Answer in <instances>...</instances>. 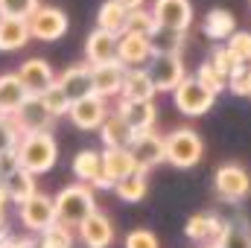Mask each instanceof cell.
<instances>
[{
	"instance_id": "28",
	"label": "cell",
	"mask_w": 251,
	"mask_h": 248,
	"mask_svg": "<svg viewBox=\"0 0 251 248\" xmlns=\"http://www.w3.org/2000/svg\"><path fill=\"white\" fill-rule=\"evenodd\" d=\"M73 175L82 184H94L97 175H102V152L97 149H82L73 158Z\"/></svg>"
},
{
	"instance_id": "23",
	"label": "cell",
	"mask_w": 251,
	"mask_h": 248,
	"mask_svg": "<svg viewBox=\"0 0 251 248\" xmlns=\"http://www.w3.org/2000/svg\"><path fill=\"white\" fill-rule=\"evenodd\" d=\"M155 85L146 73V67H126L120 99H155Z\"/></svg>"
},
{
	"instance_id": "21",
	"label": "cell",
	"mask_w": 251,
	"mask_h": 248,
	"mask_svg": "<svg viewBox=\"0 0 251 248\" xmlns=\"http://www.w3.org/2000/svg\"><path fill=\"white\" fill-rule=\"evenodd\" d=\"M56 82H59V88L67 94V99H70V102H76V99H82V97L94 94L91 64H73V67H67Z\"/></svg>"
},
{
	"instance_id": "42",
	"label": "cell",
	"mask_w": 251,
	"mask_h": 248,
	"mask_svg": "<svg viewBox=\"0 0 251 248\" xmlns=\"http://www.w3.org/2000/svg\"><path fill=\"white\" fill-rule=\"evenodd\" d=\"M126 248H161L158 237L146 228H134L131 234H126Z\"/></svg>"
},
{
	"instance_id": "5",
	"label": "cell",
	"mask_w": 251,
	"mask_h": 248,
	"mask_svg": "<svg viewBox=\"0 0 251 248\" xmlns=\"http://www.w3.org/2000/svg\"><path fill=\"white\" fill-rule=\"evenodd\" d=\"M173 99H176V108H178L181 114H187V117H201V114H207V111L213 108L216 94L207 91L196 76H184V79L178 82V88L173 91Z\"/></svg>"
},
{
	"instance_id": "10",
	"label": "cell",
	"mask_w": 251,
	"mask_h": 248,
	"mask_svg": "<svg viewBox=\"0 0 251 248\" xmlns=\"http://www.w3.org/2000/svg\"><path fill=\"white\" fill-rule=\"evenodd\" d=\"M213 187L225 201H243L251 193V175L240 164H222L213 175Z\"/></svg>"
},
{
	"instance_id": "41",
	"label": "cell",
	"mask_w": 251,
	"mask_h": 248,
	"mask_svg": "<svg viewBox=\"0 0 251 248\" xmlns=\"http://www.w3.org/2000/svg\"><path fill=\"white\" fill-rule=\"evenodd\" d=\"M210 64H213V67H216L225 79H228V76L240 67V62L231 56V50H228V47H216V50H213V56H210Z\"/></svg>"
},
{
	"instance_id": "20",
	"label": "cell",
	"mask_w": 251,
	"mask_h": 248,
	"mask_svg": "<svg viewBox=\"0 0 251 248\" xmlns=\"http://www.w3.org/2000/svg\"><path fill=\"white\" fill-rule=\"evenodd\" d=\"M134 170H137V164H134V158H131V152L126 146H108V149H102V175L111 184L123 181L126 175H131Z\"/></svg>"
},
{
	"instance_id": "4",
	"label": "cell",
	"mask_w": 251,
	"mask_h": 248,
	"mask_svg": "<svg viewBox=\"0 0 251 248\" xmlns=\"http://www.w3.org/2000/svg\"><path fill=\"white\" fill-rule=\"evenodd\" d=\"M146 73L158 94H173L178 88V82L187 76L181 53H152L146 62Z\"/></svg>"
},
{
	"instance_id": "19",
	"label": "cell",
	"mask_w": 251,
	"mask_h": 248,
	"mask_svg": "<svg viewBox=\"0 0 251 248\" xmlns=\"http://www.w3.org/2000/svg\"><path fill=\"white\" fill-rule=\"evenodd\" d=\"M222 231H225V222L216 219L213 213H196V216H190L187 225H184L187 240L199 243V246H207V243L216 246V240L222 237Z\"/></svg>"
},
{
	"instance_id": "36",
	"label": "cell",
	"mask_w": 251,
	"mask_h": 248,
	"mask_svg": "<svg viewBox=\"0 0 251 248\" xmlns=\"http://www.w3.org/2000/svg\"><path fill=\"white\" fill-rule=\"evenodd\" d=\"M225 47L231 50V56H234L240 64H251V32H246V29L231 32Z\"/></svg>"
},
{
	"instance_id": "34",
	"label": "cell",
	"mask_w": 251,
	"mask_h": 248,
	"mask_svg": "<svg viewBox=\"0 0 251 248\" xmlns=\"http://www.w3.org/2000/svg\"><path fill=\"white\" fill-rule=\"evenodd\" d=\"M41 102L47 105V111L59 120V117H67V111H70V99H67V94H64L62 88H59V82H53L44 94H41Z\"/></svg>"
},
{
	"instance_id": "32",
	"label": "cell",
	"mask_w": 251,
	"mask_h": 248,
	"mask_svg": "<svg viewBox=\"0 0 251 248\" xmlns=\"http://www.w3.org/2000/svg\"><path fill=\"white\" fill-rule=\"evenodd\" d=\"M35 248H73V228H67L62 222H53L50 228H44L38 234Z\"/></svg>"
},
{
	"instance_id": "9",
	"label": "cell",
	"mask_w": 251,
	"mask_h": 248,
	"mask_svg": "<svg viewBox=\"0 0 251 248\" xmlns=\"http://www.w3.org/2000/svg\"><path fill=\"white\" fill-rule=\"evenodd\" d=\"M108 111H111V108H108V99H105V97L88 94V97L70 102L67 117H70V123L76 125V128H82V131H97L100 123L108 117Z\"/></svg>"
},
{
	"instance_id": "44",
	"label": "cell",
	"mask_w": 251,
	"mask_h": 248,
	"mask_svg": "<svg viewBox=\"0 0 251 248\" xmlns=\"http://www.w3.org/2000/svg\"><path fill=\"white\" fill-rule=\"evenodd\" d=\"M6 204H9V196H6V187L0 184V213H6Z\"/></svg>"
},
{
	"instance_id": "30",
	"label": "cell",
	"mask_w": 251,
	"mask_h": 248,
	"mask_svg": "<svg viewBox=\"0 0 251 248\" xmlns=\"http://www.w3.org/2000/svg\"><path fill=\"white\" fill-rule=\"evenodd\" d=\"M126 15H128L126 6H120L117 0H105V3L100 6V12H97V26L105 29V32L120 35L126 29Z\"/></svg>"
},
{
	"instance_id": "38",
	"label": "cell",
	"mask_w": 251,
	"mask_h": 248,
	"mask_svg": "<svg viewBox=\"0 0 251 248\" xmlns=\"http://www.w3.org/2000/svg\"><path fill=\"white\" fill-rule=\"evenodd\" d=\"M18 140H21V128L15 125L12 117L0 114V155H3V152H12V149L18 146Z\"/></svg>"
},
{
	"instance_id": "37",
	"label": "cell",
	"mask_w": 251,
	"mask_h": 248,
	"mask_svg": "<svg viewBox=\"0 0 251 248\" xmlns=\"http://www.w3.org/2000/svg\"><path fill=\"white\" fill-rule=\"evenodd\" d=\"M196 79H199L207 91H213L216 97H219V91H225V85H228V79H225V76H222V73H219L210 62H204L199 70H196Z\"/></svg>"
},
{
	"instance_id": "27",
	"label": "cell",
	"mask_w": 251,
	"mask_h": 248,
	"mask_svg": "<svg viewBox=\"0 0 251 248\" xmlns=\"http://www.w3.org/2000/svg\"><path fill=\"white\" fill-rule=\"evenodd\" d=\"M131 128L126 125V120L117 114V111H108V117L100 123V137H102V146H128L131 140Z\"/></svg>"
},
{
	"instance_id": "39",
	"label": "cell",
	"mask_w": 251,
	"mask_h": 248,
	"mask_svg": "<svg viewBox=\"0 0 251 248\" xmlns=\"http://www.w3.org/2000/svg\"><path fill=\"white\" fill-rule=\"evenodd\" d=\"M38 0H0V18H29Z\"/></svg>"
},
{
	"instance_id": "17",
	"label": "cell",
	"mask_w": 251,
	"mask_h": 248,
	"mask_svg": "<svg viewBox=\"0 0 251 248\" xmlns=\"http://www.w3.org/2000/svg\"><path fill=\"white\" fill-rule=\"evenodd\" d=\"M18 79L24 82V88L32 97H41L56 82V73H53V67L44 62V59H26V62L18 67Z\"/></svg>"
},
{
	"instance_id": "26",
	"label": "cell",
	"mask_w": 251,
	"mask_h": 248,
	"mask_svg": "<svg viewBox=\"0 0 251 248\" xmlns=\"http://www.w3.org/2000/svg\"><path fill=\"white\" fill-rule=\"evenodd\" d=\"M204 35L210 41H228L231 32H237V18L228 12V9H210L204 15V24H201Z\"/></svg>"
},
{
	"instance_id": "25",
	"label": "cell",
	"mask_w": 251,
	"mask_h": 248,
	"mask_svg": "<svg viewBox=\"0 0 251 248\" xmlns=\"http://www.w3.org/2000/svg\"><path fill=\"white\" fill-rule=\"evenodd\" d=\"M0 184L6 187V196H9V201H15V204L26 201L32 193H38V190H35V175H32L29 170H24V167H15L12 173H6V175L0 178Z\"/></svg>"
},
{
	"instance_id": "29",
	"label": "cell",
	"mask_w": 251,
	"mask_h": 248,
	"mask_svg": "<svg viewBox=\"0 0 251 248\" xmlns=\"http://www.w3.org/2000/svg\"><path fill=\"white\" fill-rule=\"evenodd\" d=\"M146 38H149V50L152 53H181V47H184V32L161 26V24H155V29Z\"/></svg>"
},
{
	"instance_id": "31",
	"label": "cell",
	"mask_w": 251,
	"mask_h": 248,
	"mask_svg": "<svg viewBox=\"0 0 251 248\" xmlns=\"http://www.w3.org/2000/svg\"><path fill=\"white\" fill-rule=\"evenodd\" d=\"M146 190H149V181H146V173L143 170H134L131 175H126L123 181H117L114 184V193H117V198H123V201H143L146 198Z\"/></svg>"
},
{
	"instance_id": "13",
	"label": "cell",
	"mask_w": 251,
	"mask_h": 248,
	"mask_svg": "<svg viewBox=\"0 0 251 248\" xmlns=\"http://www.w3.org/2000/svg\"><path fill=\"white\" fill-rule=\"evenodd\" d=\"M12 120H15V125L21 128V134L24 131H50V125H53V114L47 111V105L41 102V97H26V102L12 114Z\"/></svg>"
},
{
	"instance_id": "2",
	"label": "cell",
	"mask_w": 251,
	"mask_h": 248,
	"mask_svg": "<svg viewBox=\"0 0 251 248\" xmlns=\"http://www.w3.org/2000/svg\"><path fill=\"white\" fill-rule=\"evenodd\" d=\"M53 204H56V222H62V225H67V228L76 231V228L97 210L94 187L76 181V184L59 190V196L53 198Z\"/></svg>"
},
{
	"instance_id": "24",
	"label": "cell",
	"mask_w": 251,
	"mask_h": 248,
	"mask_svg": "<svg viewBox=\"0 0 251 248\" xmlns=\"http://www.w3.org/2000/svg\"><path fill=\"white\" fill-rule=\"evenodd\" d=\"M29 91L24 88V82L18 79V73H3L0 76V114L12 117L24 102H26Z\"/></svg>"
},
{
	"instance_id": "12",
	"label": "cell",
	"mask_w": 251,
	"mask_h": 248,
	"mask_svg": "<svg viewBox=\"0 0 251 248\" xmlns=\"http://www.w3.org/2000/svg\"><path fill=\"white\" fill-rule=\"evenodd\" d=\"M76 234H79V243L85 248H108L114 243V225H111V219L102 210H94L76 228Z\"/></svg>"
},
{
	"instance_id": "3",
	"label": "cell",
	"mask_w": 251,
	"mask_h": 248,
	"mask_svg": "<svg viewBox=\"0 0 251 248\" xmlns=\"http://www.w3.org/2000/svg\"><path fill=\"white\" fill-rule=\"evenodd\" d=\"M164 149H167V164H173V167H178V170L196 167V164L201 161V155H204L201 137H199L193 128H187V125L173 128V131L164 137Z\"/></svg>"
},
{
	"instance_id": "43",
	"label": "cell",
	"mask_w": 251,
	"mask_h": 248,
	"mask_svg": "<svg viewBox=\"0 0 251 248\" xmlns=\"http://www.w3.org/2000/svg\"><path fill=\"white\" fill-rule=\"evenodd\" d=\"M117 3H120V6H126V9H140L146 0H117Z\"/></svg>"
},
{
	"instance_id": "11",
	"label": "cell",
	"mask_w": 251,
	"mask_h": 248,
	"mask_svg": "<svg viewBox=\"0 0 251 248\" xmlns=\"http://www.w3.org/2000/svg\"><path fill=\"white\" fill-rule=\"evenodd\" d=\"M152 18L161 26L187 32L190 24H193V6H190V0H155L152 3Z\"/></svg>"
},
{
	"instance_id": "33",
	"label": "cell",
	"mask_w": 251,
	"mask_h": 248,
	"mask_svg": "<svg viewBox=\"0 0 251 248\" xmlns=\"http://www.w3.org/2000/svg\"><path fill=\"white\" fill-rule=\"evenodd\" d=\"M216 248H251V231H249V225H243V222L225 225L222 237L216 240Z\"/></svg>"
},
{
	"instance_id": "35",
	"label": "cell",
	"mask_w": 251,
	"mask_h": 248,
	"mask_svg": "<svg viewBox=\"0 0 251 248\" xmlns=\"http://www.w3.org/2000/svg\"><path fill=\"white\" fill-rule=\"evenodd\" d=\"M155 29V18H152V9L140 6V9H128L126 15V32H140V35H149Z\"/></svg>"
},
{
	"instance_id": "46",
	"label": "cell",
	"mask_w": 251,
	"mask_h": 248,
	"mask_svg": "<svg viewBox=\"0 0 251 248\" xmlns=\"http://www.w3.org/2000/svg\"><path fill=\"white\" fill-rule=\"evenodd\" d=\"M249 3H251V0H249Z\"/></svg>"
},
{
	"instance_id": "14",
	"label": "cell",
	"mask_w": 251,
	"mask_h": 248,
	"mask_svg": "<svg viewBox=\"0 0 251 248\" xmlns=\"http://www.w3.org/2000/svg\"><path fill=\"white\" fill-rule=\"evenodd\" d=\"M114 111L123 117L126 125H128L131 131H146V128H155V120H158L155 99H120V105H117Z\"/></svg>"
},
{
	"instance_id": "16",
	"label": "cell",
	"mask_w": 251,
	"mask_h": 248,
	"mask_svg": "<svg viewBox=\"0 0 251 248\" xmlns=\"http://www.w3.org/2000/svg\"><path fill=\"white\" fill-rule=\"evenodd\" d=\"M123 76L126 67L120 62H108V64H91V82H94V94L111 99V97H120V88H123Z\"/></svg>"
},
{
	"instance_id": "40",
	"label": "cell",
	"mask_w": 251,
	"mask_h": 248,
	"mask_svg": "<svg viewBox=\"0 0 251 248\" xmlns=\"http://www.w3.org/2000/svg\"><path fill=\"white\" fill-rule=\"evenodd\" d=\"M231 94H237V97H249L251 91V67L249 64H240L231 76H228V85H225Z\"/></svg>"
},
{
	"instance_id": "22",
	"label": "cell",
	"mask_w": 251,
	"mask_h": 248,
	"mask_svg": "<svg viewBox=\"0 0 251 248\" xmlns=\"http://www.w3.org/2000/svg\"><path fill=\"white\" fill-rule=\"evenodd\" d=\"M29 41H32V35H29L26 18H0V50L3 53L24 50Z\"/></svg>"
},
{
	"instance_id": "45",
	"label": "cell",
	"mask_w": 251,
	"mask_h": 248,
	"mask_svg": "<svg viewBox=\"0 0 251 248\" xmlns=\"http://www.w3.org/2000/svg\"><path fill=\"white\" fill-rule=\"evenodd\" d=\"M249 97H251V91H249Z\"/></svg>"
},
{
	"instance_id": "15",
	"label": "cell",
	"mask_w": 251,
	"mask_h": 248,
	"mask_svg": "<svg viewBox=\"0 0 251 248\" xmlns=\"http://www.w3.org/2000/svg\"><path fill=\"white\" fill-rule=\"evenodd\" d=\"M152 50H149V38L140 32H120L117 35V62L123 67H143L149 62Z\"/></svg>"
},
{
	"instance_id": "1",
	"label": "cell",
	"mask_w": 251,
	"mask_h": 248,
	"mask_svg": "<svg viewBox=\"0 0 251 248\" xmlns=\"http://www.w3.org/2000/svg\"><path fill=\"white\" fill-rule=\"evenodd\" d=\"M15 155H18V164L24 170H29L32 175H44L56 167L59 146H56V137L50 131H24L18 146H15Z\"/></svg>"
},
{
	"instance_id": "6",
	"label": "cell",
	"mask_w": 251,
	"mask_h": 248,
	"mask_svg": "<svg viewBox=\"0 0 251 248\" xmlns=\"http://www.w3.org/2000/svg\"><path fill=\"white\" fill-rule=\"evenodd\" d=\"M126 149L131 152V158H134L137 170H143V173H149V170H155L158 164H164V161H167L164 137H161L155 128H146V131H134Z\"/></svg>"
},
{
	"instance_id": "18",
	"label": "cell",
	"mask_w": 251,
	"mask_h": 248,
	"mask_svg": "<svg viewBox=\"0 0 251 248\" xmlns=\"http://www.w3.org/2000/svg\"><path fill=\"white\" fill-rule=\"evenodd\" d=\"M85 62L88 64H108L117 62V35L105 29H94L85 41Z\"/></svg>"
},
{
	"instance_id": "7",
	"label": "cell",
	"mask_w": 251,
	"mask_h": 248,
	"mask_svg": "<svg viewBox=\"0 0 251 248\" xmlns=\"http://www.w3.org/2000/svg\"><path fill=\"white\" fill-rule=\"evenodd\" d=\"M29 24V35L35 41H56L67 32V15L56 6H35V12L26 18Z\"/></svg>"
},
{
	"instance_id": "8",
	"label": "cell",
	"mask_w": 251,
	"mask_h": 248,
	"mask_svg": "<svg viewBox=\"0 0 251 248\" xmlns=\"http://www.w3.org/2000/svg\"><path fill=\"white\" fill-rule=\"evenodd\" d=\"M18 216H21V222H24L26 231L41 234L44 228H50V225L56 222V204H53L50 196H44V193H32L26 201L18 204Z\"/></svg>"
}]
</instances>
